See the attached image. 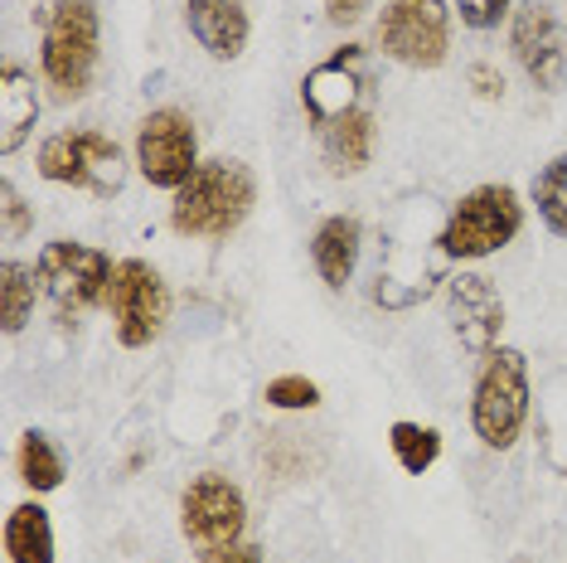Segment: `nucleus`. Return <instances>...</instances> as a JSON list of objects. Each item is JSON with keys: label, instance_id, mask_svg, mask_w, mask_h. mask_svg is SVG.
<instances>
[{"label": "nucleus", "instance_id": "nucleus-9", "mask_svg": "<svg viewBox=\"0 0 567 563\" xmlns=\"http://www.w3.org/2000/svg\"><path fill=\"white\" fill-rule=\"evenodd\" d=\"M301 108L316 132H326V126H334L340 117H354V112H369L373 108L369 49L344 44V49H334L326 63H316L301 79Z\"/></svg>", "mask_w": 567, "mask_h": 563}, {"label": "nucleus", "instance_id": "nucleus-21", "mask_svg": "<svg viewBox=\"0 0 567 563\" xmlns=\"http://www.w3.org/2000/svg\"><path fill=\"white\" fill-rule=\"evenodd\" d=\"M34 291H40V267L30 263H0V311H6V336H20L34 316Z\"/></svg>", "mask_w": 567, "mask_h": 563}, {"label": "nucleus", "instance_id": "nucleus-26", "mask_svg": "<svg viewBox=\"0 0 567 563\" xmlns=\"http://www.w3.org/2000/svg\"><path fill=\"white\" fill-rule=\"evenodd\" d=\"M509 10H514V0H456V16L471 30H495Z\"/></svg>", "mask_w": 567, "mask_h": 563}, {"label": "nucleus", "instance_id": "nucleus-6", "mask_svg": "<svg viewBox=\"0 0 567 563\" xmlns=\"http://www.w3.org/2000/svg\"><path fill=\"white\" fill-rule=\"evenodd\" d=\"M34 267H40V287H44V297H49V306H54V316L63 326L83 321L97 301H107L112 273H117V263H112L102 248L69 243V238L49 243Z\"/></svg>", "mask_w": 567, "mask_h": 563}, {"label": "nucleus", "instance_id": "nucleus-4", "mask_svg": "<svg viewBox=\"0 0 567 563\" xmlns=\"http://www.w3.org/2000/svg\"><path fill=\"white\" fill-rule=\"evenodd\" d=\"M97 40H102V20H97V0H54L44 10V83L54 88L59 102H79L93 88L97 73Z\"/></svg>", "mask_w": 567, "mask_h": 563}, {"label": "nucleus", "instance_id": "nucleus-22", "mask_svg": "<svg viewBox=\"0 0 567 563\" xmlns=\"http://www.w3.org/2000/svg\"><path fill=\"white\" fill-rule=\"evenodd\" d=\"M63 477H69V467H63V452L49 442V432L30 428L20 438V481L30 485V491H59Z\"/></svg>", "mask_w": 567, "mask_h": 563}, {"label": "nucleus", "instance_id": "nucleus-3", "mask_svg": "<svg viewBox=\"0 0 567 563\" xmlns=\"http://www.w3.org/2000/svg\"><path fill=\"white\" fill-rule=\"evenodd\" d=\"M534 413V389H528V355L514 345H495L481 365L471 393V428L475 438L495 452H509L519 442L524 422Z\"/></svg>", "mask_w": 567, "mask_h": 563}, {"label": "nucleus", "instance_id": "nucleus-17", "mask_svg": "<svg viewBox=\"0 0 567 563\" xmlns=\"http://www.w3.org/2000/svg\"><path fill=\"white\" fill-rule=\"evenodd\" d=\"M359 243H364V228H359L354 214H330L326 224L316 228L311 238V258H316V273L330 291H344L359 267Z\"/></svg>", "mask_w": 567, "mask_h": 563}, {"label": "nucleus", "instance_id": "nucleus-24", "mask_svg": "<svg viewBox=\"0 0 567 563\" xmlns=\"http://www.w3.org/2000/svg\"><path fill=\"white\" fill-rule=\"evenodd\" d=\"M534 204H538V219L558 238H567V151H558V156L534 175Z\"/></svg>", "mask_w": 567, "mask_h": 563}, {"label": "nucleus", "instance_id": "nucleus-28", "mask_svg": "<svg viewBox=\"0 0 567 563\" xmlns=\"http://www.w3.org/2000/svg\"><path fill=\"white\" fill-rule=\"evenodd\" d=\"M369 6H373V0H326V20L344 30V24H359V20H364Z\"/></svg>", "mask_w": 567, "mask_h": 563}, {"label": "nucleus", "instance_id": "nucleus-5", "mask_svg": "<svg viewBox=\"0 0 567 563\" xmlns=\"http://www.w3.org/2000/svg\"><path fill=\"white\" fill-rule=\"evenodd\" d=\"M524 228V204L514 185H475L471 195L446 214L442 248L451 263H481L489 253L509 248L514 234Z\"/></svg>", "mask_w": 567, "mask_h": 563}, {"label": "nucleus", "instance_id": "nucleus-30", "mask_svg": "<svg viewBox=\"0 0 567 563\" xmlns=\"http://www.w3.org/2000/svg\"><path fill=\"white\" fill-rule=\"evenodd\" d=\"M218 563H267V554H262L257 544H234Z\"/></svg>", "mask_w": 567, "mask_h": 563}, {"label": "nucleus", "instance_id": "nucleus-12", "mask_svg": "<svg viewBox=\"0 0 567 563\" xmlns=\"http://www.w3.org/2000/svg\"><path fill=\"white\" fill-rule=\"evenodd\" d=\"M136 165L146 185L156 190H179L199 171V136L195 122L179 108H156L136 126Z\"/></svg>", "mask_w": 567, "mask_h": 563}, {"label": "nucleus", "instance_id": "nucleus-8", "mask_svg": "<svg viewBox=\"0 0 567 563\" xmlns=\"http://www.w3.org/2000/svg\"><path fill=\"white\" fill-rule=\"evenodd\" d=\"M40 175L54 185L112 199L126 185V151L107 132H59L40 146Z\"/></svg>", "mask_w": 567, "mask_h": 563}, {"label": "nucleus", "instance_id": "nucleus-25", "mask_svg": "<svg viewBox=\"0 0 567 563\" xmlns=\"http://www.w3.org/2000/svg\"><path fill=\"white\" fill-rule=\"evenodd\" d=\"M267 408H287V413H301V408H316L320 403V383L306 379V375H281L262 389Z\"/></svg>", "mask_w": 567, "mask_h": 563}, {"label": "nucleus", "instance_id": "nucleus-10", "mask_svg": "<svg viewBox=\"0 0 567 563\" xmlns=\"http://www.w3.org/2000/svg\"><path fill=\"white\" fill-rule=\"evenodd\" d=\"M379 49L403 69H442L451 54L446 0H389L379 20Z\"/></svg>", "mask_w": 567, "mask_h": 563}, {"label": "nucleus", "instance_id": "nucleus-13", "mask_svg": "<svg viewBox=\"0 0 567 563\" xmlns=\"http://www.w3.org/2000/svg\"><path fill=\"white\" fill-rule=\"evenodd\" d=\"M509 44H514L519 69L528 73V83L544 88V93H558L567 79V49H563L558 20H553V10L544 0H524V6L514 10Z\"/></svg>", "mask_w": 567, "mask_h": 563}, {"label": "nucleus", "instance_id": "nucleus-18", "mask_svg": "<svg viewBox=\"0 0 567 563\" xmlns=\"http://www.w3.org/2000/svg\"><path fill=\"white\" fill-rule=\"evenodd\" d=\"M538 462L567 481V365L538 383Z\"/></svg>", "mask_w": 567, "mask_h": 563}, {"label": "nucleus", "instance_id": "nucleus-20", "mask_svg": "<svg viewBox=\"0 0 567 563\" xmlns=\"http://www.w3.org/2000/svg\"><path fill=\"white\" fill-rule=\"evenodd\" d=\"M6 554L10 563H54V524L40 501H24L6 515Z\"/></svg>", "mask_w": 567, "mask_h": 563}, {"label": "nucleus", "instance_id": "nucleus-15", "mask_svg": "<svg viewBox=\"0 0 567 563\" xmlns=\"http://www.w3.org/2000/svg\"><path fill=\"white\" fill-rule=\"evenodd\" d=\"M185 24L195 44L218 63H234L248 49V10L238 0H185Z\"/></svg>", "mask_w": 567, "mask_h": 563}, {"label": "nucleus", "instance_id": "nucleus-7", "mask_svg": "<svg viewBox=\"0 0 567 563\" xmlns=\"http://www.w3.org/2000/svg\"><path fill=\"white\" fill-rule=\"evenodd\" d=\"M179 530H185L189 549L204 563H218L234 544H243V530H248L243 491L228 477H218V471H204L179 495Z\"/></svg>", "mask_w": 567, "mask_h": 563}, {"label": "nucleus", "instance_id": "nucleus-1", "mask_svg": "<svg viewBox=\"0 0 567 563\" xmlns=\"http://www.w3.org/2000/svg\"><path fill=\"white\" fill-rule=\"evenodd\" d=\"M436 224L432 199H403L393 209V219L383 224V248H379V273H373V301L383 311H412L417 301H427L436 282H446V248Z\"/></svg>", "mask_w": 567, "mask_h": 563}, {"label": "nucleus", "instance_id": "nucleus-11", "mask_svg": "<svg viewBox=\"0 0 567 563\" xmlns=\"http://www.w3.org/2000/svg\"><path fill=\"white\" fill-rule=\"evenodd\" d=\"M112 321H117V340L126 350H141L165 330V316H171V287L161 282V273L141 258H122L117 273H112Z\"/></svg>", "mask_w": 567, "mask_h": 563}, {"label": "nucleus", "instance_id": "nucleus-29", "mask_svg": "<svg viewBox=\"0 0 567 563\" xmlns=\"http://www.w3.org/2000/svg\"><path fill=\"white\" fill-rule=\"evenodd\" d=\"M471 83H475V93H481L485 102H499V98H505V79H499L489 63H475V69H471Z\"/></svg>", "mask_w": 567, "mask_h": 563}, {"label": "nucleus", "instance_id": "nucleus-23", "mask_svg": "<svg viewBox=\"0 0 567 563\" xmlns=\"http://www.w3.org/2000/svg\"><path fill=\"white\" fill-rule=\"evenodd\" d=\"M389 447H393L398 467H403L408 477H427V471L436 467V457H442V432L403 418V422L389 428Z\"/></svg>", "mask_w": 567, "mask_h": 563}, {"label": "nucleus", "instance_id": "nucleus-27", "mask_svg": "<svg viewBox=\"0 0 567 563\" xmlns=\"http://www.w3.org/2000/svg\"><path fill=\"white\" fill-rule=\"evenodd\" d=\"M0 209H6V238H24L34 228V209L20 199V190L16 185H0Z\"/></svg>", "mask_w": 567, "mask_h": 563}, {"label": "nucleus", "instance_id": "nucleus-14", "mask_svg": "<svg viewBox=\"0 0 567 563\" xmlns=\"http://www.w3.org/2000/svg\"><path fill=\"white\" fill-rule=\"evenodd\" d=\"M446 316L471 355H489L499 345V330H505V297L485 273L446 277Z\"/></svg>", "mask_w": 567, "mask_h": 563}, {"label": "nucleus", "instance_id": "nucleus-19", "mask_svg": "<svg viewBox=\"0 0 567 563\" xmlns=\"http://www.w3.org/2000/svg\"><path fill=\"white\" fill-rule=\"evenodd\" d=\"M373 126H379V117L369 112H354V117H340L334 126H326L320 132V156H326L330 175H359L373 156Z\"/></svg>", "mask_w": 567, "mask_h": 563}, {"label": "nucleus", "instance_id": "nucleus-2", "mask_svg": "<svg viewBox=\"0 0 567 563\" xmlns=\"http://www.w3.org/2000/svg\"><path fill=\"white\" fill-rule=\"evenodd\" d=\"M257 181L243 161H199V171L175 190L171 224L185 238H228L252 214Z\"/></svg>", "mask_w": 567, "mask_h": 563}, {"label": "nucleus", "instance_id": "nucleus-16", "mask_svg": "<svg viewBox=\"0 0 567 563\" xmlns=\"http://www.w3.org/2000/svg\"><path fill=\"white\" fill-rule=\"evenodd\" d=\"M40 122V88L16 59L0 63V156H16Z\"/></svg>", "mask_w": 567, "mask_h": 563}]
</instances>
